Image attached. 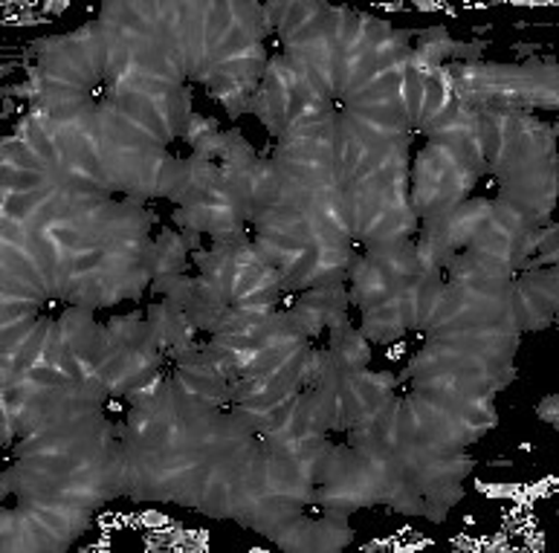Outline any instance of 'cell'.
<instances>
[{
  "instance_id": "6da1fadb",
  "label": "cell",
  "mask_w": 559,
  "mask_h": 553,
  "mask_svg": "<svg viewBox=\"0 0 559 553\" xmlns=\"http://www.w3.org/2000/svg\"><path fill=\"white\" fill-rule=\"evenodd\" d=\"M441 76L452 96L467 108L554 110L559 101L554 61H527V64L455 61L441 70Z\"/></svg>"
},
{
  "instance_id": "7a4b0ae2",
  "label": "cell",
  "mask_w": 559,
  "mask_h": 553,
  "mask_svg": "<svg viewBox=\"0 0 559 553\" xmlns=\"http://www.w3.org/2000/svg\"><path fill=\"white\" fill-rule=\"evenodd\" d=\"M504 304H508L510 318L516 322L519 334L545 327L559 304V269L543 267L513 273L504 290Z\"/></svg>"
},
{
  "instance_id": "3957f363",
  "label": "cell",
  "mask_w": 559,
  "mask_h": 553,
  "mask_svg": "<svg viewBox=\"0 0 559 553\" xmlns=\"http://www.w3.org/2000/svg\"><path fill=\"white\" fill-rule=\"evenodd\" d=\"M539 418H545L548 423H557V397H548V400L539 402Z\"/></svg>"
}]
</instances>
